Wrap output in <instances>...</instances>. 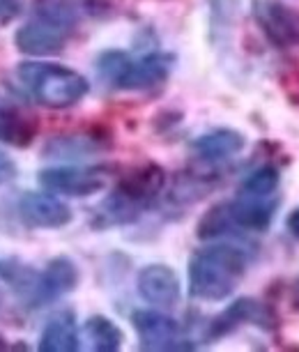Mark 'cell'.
I'll return each mask as SVG.
<instances>
[{
    "mask_svg": "<svg viewBox=\"0 0 299 352\" xmlns=\"http://www.w3.org/2000/svg\"><path fill=\"white\" fill-rule=\"evenodd\" d=\"M249 254L237 244L219 242L189 258V295L198 302H223L242 283Z\"/></svg>",
    "mask_w": 299,
    "mask_h": 352,
    "instance_id": "6da1fadb",
    "label": "cell"
},
{
    "mask_svg": "<svg viewBox=\"0 0 299 352\" xmlns=\"http://www.w3.org/2000/svg\"><path fill=\"white\" fill-rule=\"evenodd\" d=\"M166 187V170L157 164H143L122 177L115 189L97 205L92 226L111 228L127 226L141 219L145 210L157 203L159 194Z\"/></svg>",
    "mask_w": 299,
    "mask_h": 352,
    "instance_id": "7a4b0ae2",
    "label": "cell"
},
{
    "mask_svg": "<svg viewBox=\"0 0 299 352\" xmlns=\"http://www.w3.org/2000/svg\"><path fill=\"white\" fill-rule=\"evenodd\" d=\"M78 19L81 8L74 0H37L32 19L16 30V49L28 56H53L67 44Z\"/></svg>",
    "mask_w": 299,
    "mask_h": 352,
    "instance_id": "3957f363",
    "label": "cell"
},
{
    "mask_svg": "<svg viewBox=\"0 0 299 352\" xmlns=\"http://www.w3.org/2000/svg\"><path fill=\"white\" fill-rule=\"evenodd\" d=\"M175 56L164 51L134 58L127 51H104L97 58V76L113 90H152L170 76Z\"/></svg>",
    "mask_w": 299,
    "mask_h": 352,
    "instance_id": "277c9868",
    "label": "cell"
},
{
    "mask_svg": "<svg viewBox=\"0 0 299 352\" xmlns=\"http://www.w3.org/2000/svg\"><path fill=\"white\" fill-rule=\"evenodd\" d=\"M25 90L49 109H69L90 92V83L76 69L53 63H21L16 69Z\"/></svg>",
    "mask_w": 299,
    "mask_h": 352,
    "instance_id": "5b68a950",
    "label": "cell"
},
{
    "mask_svg": "<svg viewBox=\"0 0 299 352\" xmlns=\"http://www.w3.org/2000/svg\"><path fill=\"white\" fill-rule=\"evenodd\" d=\"M138 343L143 350L150 352H173V350H194L196 345L184 331L175 318L162 314V311L141 309L131 316Z\"/></svg>",
    "mask_w": 299,
    "mask_h": 352,
    "instance_id": "8992f818",
    "label": "cell"
},
{
    "mask_svg": "<svg viewBox=\"0 0 299 352\" xmlns=\"http://www.w3.org/2000/svg\"><path fill=\"white\" fill-rule=\"evenodd\" d=\"M39 184L60 196H92L106 187V173L102 168H88V166H56L39 173Z\"/></svg>",
    "mask_w": 299,
    "mask_h": 352,
    "instance_id": "52a82bcc",
    "label": "cell"
},
{
    "mask_svg": "<svg viewBox=\"0 0 299 352\" xmlns=\"http://www.w3.org/2000/svg\"><path fill=\"white\" fill-rule=\"evenodd\" d=\"M254 16L269 42L278 49L299 46V12L290 10L281 0H256Z\"/></svg>",
    "mask_w": 299,
    "mask_h": 352,
    "instance_id": "ba28073f",
    "label": "cell"
},
{
    "mask_svg": "<svg viewBox=\"0 0 299 352\" xmlns=\"http://www.w3.org/2000/svg\"><path fill=\"white\" fill-rule=\"evenodd\" d=\"M242 324H256L261 329H274L276 318L274 314L265 307L263 302L251 300V297H239L230 304L228 309H223L214 320L208 324V334L205 338H221L230 334L232 329L242 327Z\"/></svg>",
    "mask_w": 299,
    "mask_h": 352,
    "instance_id": "9c48e42d",
    "label": "cell"
},
{
    "mask_svg": "<svg viewBox=\"0 0 299 352\" xmlns=\"http://www.w3.org/2000/svg\"><path fill=\"white\" fill-rule=\"evenodd\" d=\"M78 281H81L78 265L69 256L53 258L44 267V272H37L35 288H32V302H35V307L56 302L60 297L69 295L71 290H76Z\"/></svg>",
    "mask_w": 299,
    "mask_h": 352,
    "instance_id": "30bf717a",
    "label": "cell"
},
{
    "mask_svg": "<svg viewBox=\"0 0 299 352\" xmlns=\"http://www.w3.org/2000/svg\"><path fill=\"white\" fill-rule=\"evenodd\" d=\"M136 288H138V295L157 309L177 307L179 295H182L179 276L175 274V270L164 263L145 265L136 276Z\"/></svg>",
    "mask_w": 299,
    "mask_h": 352,
    "instance_id": "8fae6325",
    "label": "cell"
},
{
    "mask_svg": "<svg viewBox=\"0 0 299 352\" xmlns=\"http://www.w3.org/2000/svg\"><path fill=\"white\" fill-rule=\"evenodd\" d=\"M19 214L32 228L56 230L65 228L71 221V210L65 201L53 196L51 191H28L19 198Z\"/></svg>",
    "mask_w": 299,
    "mask_h": 352,
    "instance_id": "7c38bea8",
    "label": "cell"
},
{
    "mask_svg": "<svg viewBox=\"0 0 299 352\" xmlns=\"http://www.w3.org/2000/svg\"><path fill=\"white\" fill-rule=\"evenodd\" d=\"M225 214H228L230 228L232 230H244V232H265L274 221L278 201L272 198H258L239 194L232 201H225Z\"/></svg>",
    "mask_w": 299,
    "mask_h": 352,
    "instance_id": "4fadbf2b",
    "label": "cell"
},
{
    "mask_svg": "<svg viewBox=\"0 0 299 352\" xmlns=\"http://www.w3.org/2000/svg\"><path fill=\"white\" fill-rule=\"evenodd\" d=\"M247 145V138H244L242 131L237 129H228V127H219L212 129L208 134H201L191 143V150L194 155L201 159L203 164H221L228 162V159L237 157L239 152Z\"/></svg>",
    "mask_w": 299,
    "mask_h": 352,
    "instance_id": "5bb4252c",
    "label": "cell"
},
{
    "mask_svg": "<svg viewBox=\"0 0 299 352\" xmlns=\"http://www.w3.org/2000/svg\"><path fill=\"white\" fill-rule=\"evenodd\" d=\"M42 352H74L78 350V327L71 311H60L46 322L39 336Z\"/></svg>",
    "mask_w": 299,
    "mask_h": 352,
    "instance_id": "9a60e30c",
    "label": "cell"
},
{
    "mask_svg": "<svg viewBox=\"0 0 299 352\" xmlns=\"http://www.w3.org/2000/svg\"><path fill=\"white\" fill-rule=\"evenodd\" d=\"M37 131V122L23 116L14 106L0 104V141L16 145V148H25L32 143Z\"/></svg>",
    "mask_w": 299,
    "mask_h": 352,
    "instance_id": "2e32d148",
    "label": "cell"
},
{
    "mask_svg": "<svg viewBox=\"0 0 299 352\" xmlns=\"http://www.w3.org/2000/svg\"><path fill=\"white\" fill-rule=\"evenodd\" d=\"M83 336L88 338L90 348L95 352H118L124 343L122 329L106 316L88 318L83 324Z\"/></svg>",
    "mask_w": 299,
    "mask_h": 352,
    "instance_id": "e0dca14e",
    "label": "cell"
},
{
    "mask_svg": "<svg viewBox=\"0 0 299 352\" xmlns=\"http://www.w3.org/2000/svg\"><path fill=\"white\" fill-rule=\"evenodd\" d=\"M102 150V143L92 136H58L44 148V155L53 159H83Z\"/></svg>",
    "mask_w": 299,
    "mask_h": 352,
    "instance_id": "ac0fdd59",
    "label": "cell"
},
{
    "mask_svg": "<svg viewBox=\"0 0 299 352\" xmlns=\"http://www.w3.org/2000/svg\"><path fill=\"white\" fill-rule=\"evenodd\" d=\"M278 184H281V173L276 166L265 164L261 168H256L251 175L244 177V182L239 184V194L247 196H258V198H272L276 196Z\"/></svg>",
    "mask_w": 299,
    "mask_h": 352,
    "instance_id": "d6986e66",
    "label": "cell"
},
{
    "mask_svg": "<svg viewBox=\"0 0 299 352\" xmlns=\"http://www.w3.org/2000/svg\"><path fill=\"white\" fill-rule=\"evenodd\" d=\"M210 8L214 30H228V25L237 19L239 0H210Z\"/></svg>",
    "mask_w": 299,
    "mask_h": 352,
    "instance_id": "ffe728a7",
    "label": "cell"
},
{
    "mask_svg": "<svg viewBox=\"0 0 299 352\" xmlns=\"http://www.w3.org/2000/svg\"><path fill=\"white\" fill-rule=\"evenodd\" d=\"M16 177V164L8 157V152L0 150V187Z\"/></svg>",
    "mask_w": 299,
    "mask_h": 352,
    "instance_id": "44dd1931",
    "label": "cell"
},
{
    "mask_svg": "<svg viewBox=\"0 0 299 352\" xmlns=\"http://www.w3.org/2000/svg\"><path fill=\"white\" fill-rule=\"evenodd\" d=\"M23 0H0V21H12L21 14Z\"/></svg>",
    "mask_w": 299,
    "mask_h": 352,
    "instance_id": "7402d4cb",
    "label": "cell"
},
{
    "mask_svg": "<svg viewBox=\"0 0 299 352\" xmlns=\"http://www.w3.org/2000/svg\"><path fill=\"white\" fill-rule=\"evenodd\" d=\"M285 223H288V232L299 242V208H295V210L290 212L288 221H285Z\"/></svg>",
    "mask_w": 299,
    "mask_h": 352,
    "instance_id": "603a6c76",
    "label": "cell"
},
{
    "mask_svg": "<svg viewBox=\"0 0 299 352\" xmlns=\"http://www.w3.org/2000/svg\"><path fill=\"white\" fill-rule=\"evenodd\" d=\"M292 302H295V309L299 311V278L295 281V285H292Z\"/></svg>",
    "mask_w": 299,
    "mask_h": 352,
    "instance_id": "cb8c5ba5",
    "label": "cell"
}]
</instances>
